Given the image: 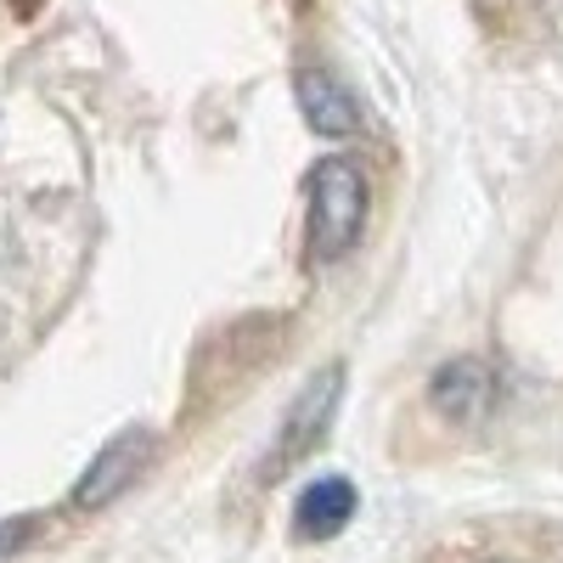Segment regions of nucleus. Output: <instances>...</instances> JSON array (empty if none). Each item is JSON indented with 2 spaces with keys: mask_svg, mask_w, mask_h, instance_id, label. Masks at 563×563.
<instances>
[{
  "mask_svg": "<svg viewBox=\"0 0 563 563\" xmlns=\"http://www.w3.org/2000/svg\"><path fill=\"white\" fill-rule=\"evenodd\" d=\"M339 384H344V372H339V366H327L321 378H310V389L294 400L288 422H282L276 467H288V462H299V456H310V451L321 445V434H327V417H333V406H339Z\"/></svg>",
  "mask_w": 563,
  "mask_h": 563,
  "instance_id": "nucleus-4",
  "label": "nucleus"
},
{
  "mask_svg": "<svg viewBox=\"0 0 563 563\" xmlns=\"http://www.w3.org/2000/svg\"><path fill=\"white\" fill-rule=\"evenodd\" d=\"M355 519V485L350 479H316L305 496H299V536L305 541H327L339 536L344 525Z\"/></svg>",
  "mask_w": 563,
  "mask_h": 563,
  "instance_id": "nucleus-6",
  "label": "nucleus"
},
{
  "mask_svg": "<svg viewBox=\"0 0 563 563\" xmlns=\"http://www.w3.org/2000/svg\"><path fill=\"white\" fill-rule=\"evenodd\" d=\"M294 90H299V108H305L316 135H355L361 119H366L361 102H355V90L344 79H333L327 68H299Z\"/></svg>",
  "mask_w": 563,
  "mask_h": 563,
  "instance_id": "nucleus-5",
  "label": "nucleus"
},
{
  "mask_svg": "<svg viewBox=\"0 0 563 563\" xmlns=\"http://www.w3.org/2000/svg\"><path fill=\"white\" fill-rule=\"evenodd\" d=\"M153 462V429H124L119 440H108L102 445V456L85 467V479H79V490H74V507H108V501H119L130 485H135V474Z\"/></svg>",
  "mask_w": 563,
  "mask_h": 563,
  "instance_id": "nucleus-2",
  "label": "nucleus"
},
{
  "mask_svg": "<svg viewBox=\"0 0 563 563\" xmlns=\"http://www.w3.org/2000/svg\"><path fill=\"white\" fill-rule=\"evenodd\" d=\"M29 541V519H18V525H7V530H0V558H12L18 547Z\"/></svg>",
  "mask_w": 563,
  "mask_h": 563,
  "instance_id": "nucleus-7",
  "label": "nucleus"
},
{
  "mask_svg": "<svg viewBox=\"0 0 563 563\" xmlns=\"http://www.w3.org/2000/svg\"><path fill=\"white\" fill-rule=\"evenodd\" d=\"M366 225V175L355 158H321L310 175V260L333 265Z\"/></svg>",
  "mask_w": 563,
  "mask_h": 563,
  "instance_id": "nucleus-1",
  "label": "nucleus"
},
{
  "mask_svg": "<svg viewBox=\"0 0 563 563\" xmlns=\"http://www.w3.org/2000/svg\"><path fill=\"white\" fill-rule=\"evenodd\" d=\"M429 400H434V411L440 417H451V422H485L490 417V406H496V372L485 366V361H451V366H440L434 372V384H429Z\"/></svg>",
  "mask_w": 563,
  "mask_h": 563,
  "instance_id": "nucleus-3",
  "label": "nucleus"
}]
</instances>
